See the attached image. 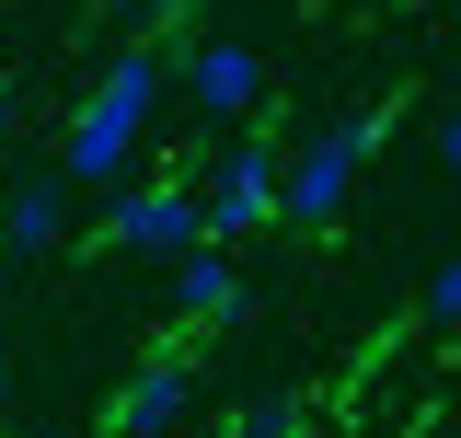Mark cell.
<instances>
[{
  "mask_svg": "<svg viewBox=\"0 0 461 438\" xmlns=\"http://www.w3.org/2000/svg\"><path fill=\"white\" fill-rule=\"evenodd\" d=\"M162 105H173V58L162 47H115L104 69H93L81 115H69V139H58V173H69V185H127Z\"/></svg>",
  "mask_w": 461,
  "mask_h": 438,
  "instance_id": "6da1fadb",
  "label": "cell"
},
{
  "mask_svg": "<svg viewBox=\"0 0 461 438\" xmlns=\"http://www.w3.org/2000/svg\"><path fill=\"white\" fill-rule=\"evenodd\" d=\"M357 162H369V115H346V127H312V139L277 162V219H300V231H335V219H346V196H357Z\"/></svg>",
  "mask_w": 461,
  "mask_h": 438,
  "instance_id": "7a4b0ae2",
  "label": "cell"
},
{
  "mask_svg": "<svg viewBox=\"0 0 461 438\" xmlns=\"http://www.w3.org/2000/svg\"><path fill=\"white\" fill-rule=\"evenodd\" d=\"M277 139H230L220 162L196 173V208H208V242H254L266 219H277Z\"/></svg>",
  "mask_w": 461,
  "mask_h": 438,
  "instance_id": "3957f363",
  "label": "cell"
},
{
  "mask_svg": "<svg viewBox=\"0 0 461 438\" xmlns=\"http://www.w3.org/2000/svg\"><path fill=\"white\" fill-rule=\"evenodd\" d=\"M104 242L173 266L185 242H208V208H196V185H115V196H104Z\"/></svg>",
  "mask_w": 461,
  "mask_h": 438,
  "instance_id": "277c9868",
  "label": "cell"
},
{
  "mask_svg": "<svg viewBox=\"0 0 461 438\" xmlns=\"http://www.w3.org/2000/svg\"><path fill=\"white\" fill-rule=\"evenodd\" d=\"M173 93L208 115V127H242V115L266 105V58L242 47V35H208V47H185V58H173Z\"/></svg>",
  "mask_w": 461,
  "mask_h": 438,
  "instance_id": "5b68a950",
  "label": "cell"
},
{
  "mask_svg": "<svg viewBox=\"0 0 461 438\" xmlns=\"http://www.w3.org/2000/svg\"><path fill=\"white\" fill-rule=\"evenodd\" d=\"M196 415V358H139L104 404V438H173Z\"/></svg>",
  "mask_w": 461,
  "mask_h": 438,
  "instance_id": "8992f818",
  "label": "cell"
},
{
  "mask_svg": "<svg viewBox=\"0 0 461 438\" xmlns=\"http://www.w3.org/2000/svg\"><path fill=\"white\" fill-rule=\"evenodd\" d=\"M242 242H185L162 266V288H173V312L185 324H242V266H230Z\"/></svg>",
  "mask_w": 461,
  "mask_h": 438,
  "instance_id": "52a82bcc",
  "label": "cell"
},
{
  "mask_svg": "<svg viewBox=\"0 0 461 438\" xmlns=\"http://www.w3.org/2000/svg\"><path fill=\"white\" fill-rule=\"evenodd\" d=\"M0 242H12V266H23V254H47V242H69V173H35V185H12V208H0Z\"/></svg>",
  "mask_w": 461,
  "mask_h": 438,
  "instance_id": "ba28073f",
  "label": "cell"
},
{
  "mask_svg": "<svg viewBox=\"0 0 461 438\" xmlns=\"http://www.w3.org/2000/svg\"><path fill=\"white\" fill-rule=\"evenodd\" d=\"M300 427H312V404L266 392V404H242V427H230V438H300Z\"/></svg>",
  "mask_w": 461,
  "mask_h": 438,
  "instance_id": "9c48e42d",
  "label": "cell"
},
{
  "mask_svg": "<svg viewBox=\"0 0 461 438\" xmlns=\"http://www.w3.org/2000/svg\"><path fill=\"white\" fill-rule=\"evenodd\" d=\"M415 312H427V324H438V334H461V254H450V266H438V277H427V300H415Z\"/></svg>",
  "mask_w": 461,
  "mask_h": 438,
  "instance_id": "30bf717a",
  "label": "cell"
},
{
  "mask_svg": "<svg viewBox=\"0 0 461 438\" xmlns=\"http://www.w3.org/2000/svg\"><path fill=\"white\" fill-rule=\"evenodd\" d=\"M438 162H450V173H461V105H450V115H438Z\"/></svg>",
  "mask_w": 461,
  "mask_h": 438,
  "instance_id": "8fae6325",
  "label": "cell"
},
{
  "mask_svg": "<svg viewBox=\"0 0 461 438\" xmlns=\"http://www.w3.org/2000/svg\"><path fill=\"white\" fill-rule=\"evenodd\" d=\"M12 127H23V93H12V81H0V151H12Z\"/></svg>",
  "mask_w": 461,
  "mask_h": 438,
  "instance_id": "7c38bea8",
  "label": "cell"
},
{
  "mask_svg": "<svg viewBox=\"0 0 461 438\" xmlns=\"http://www.w3.org/2000/svg\"><path fill=\"white\" fill-rule=\"evenodd\" d=\"M127 12H139V23H173V12H196V0H127Z\"/></svg>",
  "mask_w": 461,
  "mask_h": 438,
  "instance_id": "4fadbf2b",
  "label": "cell"
},
{
  "mask_svg": "<svg viewBox=\"0 0 461 438\" xmlns=\"http://www.w3.org/2000/svg\"><path fill=\"white\" fill-rule=\"evenodd\" d=\"M0 288H12V242H0Z\"/></svg>",
  "mask_w": 461,
  "mask_h": 438,
  "instance_id": "5bb4252c",
  "label": "cell"
},
{
  "mask_svg": "<svg viewBox=\"0 0 461 438\" xmlns=\"http://www.w3.org/2000/svg\"><path fill=\"white\" fill-rule=\"evenodd\" d=\"M23 438H58V427H23Z\"/></svg>",
  "mask_w": 461,
  "mask_h": 438,
  "instance_id": "9a60e30c",
  "label": "cell"
},
{
  "mask_svg": "<svg viewBox=\"0 0 461 438\" xmlns=\"http://www.w3.org/2000/svg\"><path fill=\"white\" fill-rule=\"evenodd\" d=\"M0 438H12V427H0Z\"/></svg>",
  "mask_w": 461,
  "mask_h": 438,
  "instance_id": "2e32d148",
  "label": "cell"
}]
</instances>
